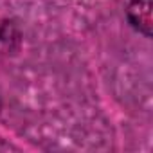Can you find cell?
<instances>
[{
  "mask_svg": "<svg viewBox=\"0 0 153 153\" xmlns=\"http://www.w3.org/2000/svg\"><path fill=\"white\" fill-rule=\"evenodd\" d=\"M128 22L144 36H151V0H131L126 7Z\"/></svg>",
  "mask_w": 153,
  "mask_h": 153,
  "instance_id": "obj_1",
  "label": "cell"
},
{
  "mask_svg": "<svg viewBox=\"0 0 153 153\" xmlns=\"http://www.w3.org/2000/svg\"><path fill=\"white\" fill-rule=\"evenodd\" d=\"M20 45V33L9 20H0V54L15 52Z\"/></svg>",
  "mask_w": 153,
  "mask_h": 153,
  "instance_id": "obj_2",
  "label": "cell"
}]
</instances>
